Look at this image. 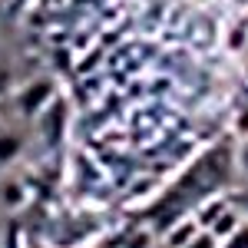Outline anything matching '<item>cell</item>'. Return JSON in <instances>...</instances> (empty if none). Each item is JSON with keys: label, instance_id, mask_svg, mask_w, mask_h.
<instances>
[{"label": "cell", "instance_id": "1", "mask_svg": "<svg viewBox=\"0 0 248 248\" xmlns=\"http://www.w3.org/2000/svg\"><path fill=\"white\" fill-rule=\"evenodd\" d=\"M53 99H57V86H53V79L37 77V79H30L27 86H20V90H17L14 106H17V113L23 116V119H37Z\"/></svg>", "mask_w": 248, "mask_h": 248}, {"label": "cell", "instance_id": "2", "mask_svg": "<svg viewBox=\"0 0 248 248\" xmlns=\"http://www.w3.org/2000/svg\"><path fill=\"white\" fill-rule=\"evenodd\" d=\"M63 126H66V103H63V99H53V103L40 113V136H43L50 146H60Z\"/></svg>", "mask_w": 248, "mask_h": 248}, {"label": "cell", "instance_id": "3", "mask_svg": "<svg viewBox=\"0 0 248 248\" xmlns=\"http://www.w3.org/2000/svg\"><path fill=\"white\" fill-rule=\"evenodd\" d=\"M199 232H205L199 222H195V215H182L175 225H172L166 235H162V245H169V248H186L199 235Z\"/></svg>", "mask_w": 248, "mask_h": 248}, {"label": "cell", "instance_id": "4", "mask_svg": "<svg viewBox=\"0 0 248 248\" xmlns=\"http://www.w3.org/2000/svg\"><path fill=\"white\" fill-rule=\"evenodd\" d=\"M242 222H245V212L238 209V205H229V209L222 212V215H218V218H215L205 232H212V238H215V242H225V238H229V235L238 229Z\"/></svg>", "mask_w": 248, "mask_h": 248}, {"label": "cell", "instance_id": "5", "mask_svg": "<svg viewBox=\"0 0 248 248\" xmlns=\"http://www.w3.org/2000/svg\"><path fill=\"white\" fill-rule=\"evenodd\" d=\"M229 205H232V202H229V199H222V195H205V202H202L199 212H195V222H199L202 229H209V225L229 209Z\"/></svg>", "mask_w": 248, "mask_h": 248}, {"label": "cell", "instance_id": "6", "mask_svg": "<svg viewBox=\"0 0 248 248\" xmlns=\"http://www.w3.org/2000/svg\"><path fill=\"white\" fill-rule=\"evenodd\" d=\"M20 153H23V136H17V133H0V166L14 162Z\"/></svg>", "mask_w": 248, "mask_h": 248}, {"label": "cell", "instance_id": "7", "mask_svg": "<svg viewBox=\"0 0 248 248\" xmlns=\"http://www.w3.org/2000/svg\"><path fill=\"white\" fill-rule=\"evenodd\" d=\"M0 195H3L0 202H3L7 209H20V205L27 202V189H23L20 182H7V186L0 189Z\"/></svg>", "mask_w": 248, "mask_h": 248}, {"label": "cell", "instance_id": "8", "mask_svg": "<svg viewBox=\"0 0 248 248\" xmlns=\"http://www.w3.org/2000/svg\"><path fill=\"white\" fill-rule=\"evenodd\" d=\"M123 248H155V232L149 229H136L123 238Z\"/></svg>", "mask_w": 248, "mask_h": 248}, {"label": "cell", "instance_id": "9", "mask_svg": "<svg viewBox=\"0 0 248 248\" xmlns=\"http://www.w3.org/2000/svg\"><path fill=\"white\" fill-rule=\"evenodd\" d=\"M218 248H248V218L235 232H232L225 242H218Z\"/></svg>", "mask_w": 248, "mask_h": 248}, {"label": "cell", "instance_id": "10", "mask_svg": "<svg viewBox=\"0 0 248 248\" xmlns=\"http://www.w3.org/2000/svg\"><path fill=\"white\" fill-rule=\"evenodd\" d=\"M186 248H218V242L212 238V232H199V235H195Z\"/></svg>", "mask_w": 248, "mask_h": 248}, {"label": "cell", "instance_id": "11", "mask_svg": "<svg viewBox=\"0 0 248 248\" xmlns=\"http://www.w3.org/2000/svg\"><path fill=\"white\" fill-rule=\"evenodd\" d=\"M235 166H238V172H242V175H248V139H242V142H238V153H235Z\"/></svg>", "mask_w": 248, "mask_h": 248}, {"label": "cell", "instance_id": "12", "mask_svg": "<svg viewBox=\"0 0 248 248\" xmlns=\"http://www.w3.org/2000/svg\"><path fill=\"white\" fill-rule=\"evenodd\" d=\"M235 133L242 136V139H248V103L238 109V116H235Z\"/></svg>", "mask_w": 248, "mask_h": 248}, {"label": "cell", "instance_id": "13", "mask_svg": "<svg viewBox=\"0 0 248 248\" xmlns=\"http://www.w3.org/2000/svg\"><path fill=\"white\" fill-rule=\"evenodd\" d=\"M96 60H103V50H93V53H90V60H86V63L79 66V73H90V70L96 66Z\"/></svg>", "mask_w": 248, "mask_h": 248}, {"label": "cell", "instance_id": "14", "mask_svg": "<svg viewBox=\"0 0 248 248\" xmlns=\"http://www.w3.org/2000/svg\"><path fill=\"white\" fill-rule=\"evenodd\" d=\"M7 90H10V70H7V66H0V96L7 93Z\"/></svg>", "mask_w": 248, "mask_h": 248}, {"label": "cell", "instance_id": "15", "mask_svg": "<svg viewBox=\"0 0 248 248\" xmlns=\"http://www.w3.org/2000/svg\"><path fill=\"white\" fill-rule=\"evenodd\" d=\"M242 43H245V33H242V30H235V33L229 37V46H232V50H238Z\"/></svg>", "mask_w": 248, "mask_h": 248}, {"label": "cell", "instance_id": "16", "mask_svg": "<svg viewBox=\"0 0 248 248\" xmlns=\"http://www.w3.org/2000/svg\"><path fill=\"white\" fill-rule=\"evenodd\" d=\"M17 238H20L17 225H10V229H7V248H17Z\"/></svg>", "mask_w": 248, "mask_h": 248}, {"label": "cell", "instance_id": "17", "mask_svg": "<svg viewBox=\"0 0 248 248\" xmlns=\"http://www.w3.org/2000/svg\"><path fill=\"white\" fill-rule=\"evenodd\" d=\"M238 209L245 212V218H248V189H245V192H242V202H238Z\"/></svg>", "mask_w": 248, "mask_h": 248}, {"label": "cell", "instance_id": "18", "mask_svg": "<svg viewBox=\"0 0 248 248\" xmlns=\"http://www.w3.org/2000/svg\"><path fill=\"white\" fill-rule=\"evenodd\" d=\"M155 248H169V245H155Z\"/></svg>", "mask_w": 248, "mask_h": 248}]
</instances>
